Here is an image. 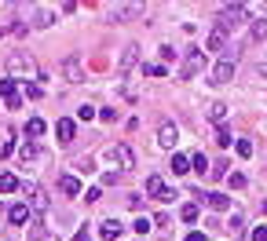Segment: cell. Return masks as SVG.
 I'll return each instance as SVG.
<instances>
[{"label":"cell","mask_w":267,"mask_h":241,"mask_svg":"<svg viewBox=\"0 0 267 241\" xmlns=\"http://www.w3.org/2000/svg\"><path fill=\"white\" fill-rule=\"evenodd\" d=\"M187 241H205V234H201V230H191V234H187Z\"/></svg>","instance_id":"obj_38"},{"label":"cell","mask_w":267,"mask_h":241,"mask_svg":"<svg viewBox=\"0 0 267 241\" xmlns=\"http://www.w3.org/2000/svg\"><path fill=\"white\" fill-rule=\"evenodd\" d=\"M143 73H147V77H165V66H158V63H147V66H143Z\"/></svg>","instance_id":"obj_26"},{"label":"cell","mask_w":267,"mask_h":241,"mask_svg":"<svg viewBox=\"0 0 267 241\" xmlns=\"http://www.w3.org/2000/svg\"><path fill=\"white\" fill-rule=\"evenodd\" d=\"M62 73H66L70 84H81V81H84V70H81V63H77V58H66V63H62Z\"/></svg>","instance_id":"obj_7"},{"label":"cell","mask_w":267,"mask_h":241,"mask_svg":"<svg viewBox=\"0 0 267 241\" xmlns=\"http://www.w3.org/2000/svg\"><path fill=\"white\" fill-rule=\"evenodd\" d=\"M253 241H267V227H256L253 230Z\"/></svg>","instance_id":"obj_36"},{"label":"cell","mask_w":267,"mask_h":241,"mask_svg":"<svg viewBox=\"0 0 267 241\" xmlns=\"http://www.w3.org/2000/svg\"><path fill=\"white\" fill-rule=\"evenodd\" d=\"M191 168H194L198 175H205V172H209V161H205V154H194V157H191Z\"/></svg>","instance_id":"obj_22"},{"label":"cell","mask_w":267,"mask_h":241,"mask_svg":"<svg viewBox=\"0 0 267 241\" xmlns=\"http://www.w3.org/2000/svg\"><path fill=\"white\" fill-rule=\"evenodd\" d=\"M121 230H124V227H121L117 219H106L103 227H99V237H103V241H117V237H121Z\"/></svg>","instance_id":"obj_10"},{"label":"cell","mask_w":267,"mask_h":241,"mask_svg":"<svg viewBox=\"0 0 267 241\" xmlns=\"http://www.w3.org/2000/svg\"><path fill=\"white\" fill-rule=\"evenodd\" d=\"M209 205L216 208V212H227V208H231V198H227V194H209Z\"/></svg>","instance_id":"obj_16"},{"label":"cell","mask_w":267,"mask_h":241,"mask_svg":"<svg viewBox=\"0 0 267 241\" xmlns=\"http://www.w3.org/2000/svg\"><path fill=\"white\" fill-rule=\"evenodd\" d=\"M227 230H231V234H242V230H245V219H242V212H234V216H231Z\"/></svg>","instance_id":"obj_23"},{"label":"cell","mask_w":267,"mask_h":241,"mask_svg":"<svg viewBox=\"0 0 267 241\" xmlns=\"http://www.w3.org/2000/svg\"><path fill=\"white\" fill-rule=\"evenodd\" d=\"M26 135H29V139L44 135V120H40V117H29V120H26Z\"/></svg>","instance_id":"obj_15"},{"label":"cell","mask_w":267,"mask_h":241,"mask_svg":"<svg viewBox=\"0 0 267 241\" xmlns=\"http://www.w3.org/2000/svg\"><path fill=\"white\" fill-rule=\"evenodd\" d=\"M52 22H55L52 11H40V15H37V26H52Z\"/></svg>","instance_id":"obj_33"},{"label":"cell","mask_w":267,"mask_h":241,"mask_svg":"<svg viewBox=\"0 0 267 241\" xmlns=\"http://www.w3.org/2000/svg\"><path fill=\"white\" fill-rule=\"evenodd\" d=\"M231 22L227 19H219L216 26H212V33H209V40H205V51H219V48H224V44H227V37H231Z\"/></svg>","instance_id":"obj_2"},{"label":"cell","mask_w":267,"mask_h":241,"mask_svg":"<svg viewBox=\"0 0 267 241\" xmlns=\"http://www.w3.org/2000/svg\"><path fill=\"white\" fill-rule=\"evenodd\" d=\"M70 241H88V227H81V230H77V234H73Z\"/></svg>","instance_id":"obj_37"},{"label":"cell","mask_w":267,"mask_h":241,"mask_svg":"<svg viewBox=\"0 0 267 241\" xmlns=\"http://www.w3.org/2000/svg\"><path fill=\"white\" fill-rule=\"evenodd\" d=\"M55 135H59V143H62V146H66V143H73V120H66V117H62L59 125H55Z\"/></svg>","instance_id":"obj_13"},{"label":"cell","mask_w":267,"mask_h":241,"mask_svg":"<svg viewBox=\"0 0 267 241\" xmlns=\"http://www.w3.org/2000/svg\"><path fill=\"white\" fill-rule=\"evenodd\" d=\"M209 120H216V125L227 120V106H224V102H212V106H209Z\"/></svg>","instance_id":"obj_17"},{"label":"cell","mask_w":267,"mask_h":241,"mask_svg":"<svg viewBox=\"0 0 267 241\" xmlns=\"http://www.w3.org/2000/svg\"><path fill=\"white\" fill-rule=\"evenodd\" d=\"M22 194H26V198H33V205L40 208V212L48 208V198H44V190H40V187H33V183H22Z\"/></svg>","instance_id":"obj_8"},{"label":"cell","mask_w":267,"mask_h":241,"mask_svg":"<svg viewBox=\"0 0 267 241\" xmlns=\"http://www.w3.org/2000/svg\"><path fill=\"white\" fill-rule=\"evenodd\" d=\"M15 187H19V179H15L11 172H0V190H4V194H11Z\"/></svg>","instance_id":"obj_21"},{"label":"cell","mask_w":267,"mask_h":241,"mask_svg":"<svg viewBox=\"0 0 267 241\" xmlns=\"http://www.w3.org/2000/svg\"><path fill=\"white\" fill-rule=\"evenodd\" d=\"M238 157H253V143L249 139H238Z\"/></svg>","instance_id":"obj_28"},{"label":"cell","mask_w":267,"mask_h":241,"mask_svg":"<svg viewBox=\"0 0 267 241\" xmlns=\"http://www.w3.org/2000/svg\"><path fill=\"white\" fill-rule=\"evenodd\" d=\"M263 37H267V22L260 19V22L253 26V40H263Z\"/></svg>","instance_id":"obj_30"},{"label":"cell","mask_w":267,"mask_h":241,"mask_svg":"<svg viewBox=\"0 0 267 241\" xmlns=\"http://www.w3.org/2000/svg\"><path fill=\"white\" fill-rule=\"evenodd\" d=\"M59 190L66 194V198H77V194H81V179H77V175H62L59 179Z\"/></svg>","instance_id":"obj_9"},{"label":"cell","mask_w":267,"mask_h":241,"mask_svg":"<svg viewBox=\"0 0 267 241\" xmlns=\"http://www.w3.org/2000/svg\"><path fill=\"white\" fill-rule=\"evenodd\" d=\"M96 113H99V110H96V106H88V102H84V106H81V110H77V117H81V120H92V117H96Z\"/></svg>","instance_id":"obj_29"},{"label":"cell","mask_w":267,"mask_h":241,"mask_svg":"<svg viewBox=\"0 0 267 241\" xmlns=\"http://www.w3.org/2000/svg\"><path fill=\"white\" fill-rule=\"evenodd\" d=\"M136 58H139V48H136V44H128V48H124V55H121V70H128Z\"/></svg>","instance_id":"obj_20"},{"label":"cell","mask_w":267,"mask_h":241,"mask_svg":"<svg viewBox=\"0 0 267 241\" xmlns=\"http://www.w3.org/2000/svg\"><path fill=\"white\" fill-rule=\"evenodd\" d=\"M33 157H37V146H33V143H26V146H22V161L29 164V161H33Z\"/></svg>","instance_id":"obj_31"},{"label":"cell","mask_w":267,"mask_h":241,"mask_svg":"<svg viewBox=\"0 0 267 241\" xmlns=\"http://www.w3.org/2000/svg\"><path fill=\"white\" fill-rule=\"evenodd\" d=\"M132 230H136V234H147V230H150V219H136Z\"/></svg>","instance_id":"obj_34"},{"label":"cell","mask_w":267,"mask_h":241,"mask_svg":"<svg viewBox=\"0 0 267 241\" xmlns=\"http://www.w3.org/2000/svg\"><path fill=\"white\" fill-rule=\"evenodd\" d=\"M0 99L8 102V110H19L22 99H19V88H15V81H0Z\"/></svg>","instance_id":"obj_4"},{"label":"cell","mask_w":267,"mask_h":241,"mask_svg":"<svg viewBox=\"0 0 267 241\" xmlns=\"http://www.w3.org/2000/svg\"><path fill=\"white\" fill-rule=\"evenodd\" d=\"M256 73H263V77H267V63H260V66H256Z\"/></svg>","instance_id":"obj_39"},{"label":"cell","mask_w":267,"mask_h":241,"mask_svg":"<svg viewBox=\"0 0 267 241\" xmlns=\"http://www.w3.org/2000/svg\"><path fill=\"white\" fill-rule=\"evenodd\" d=\"M8 219H11V223H29V205H11Z\"/></svg>","instance_id":"obj_14"},{"label":"cell","mask_w":267,"mask_h":241,"mask_svg":"<svg viewBox=\"0 0 267 241\" xmlns=\"http://www.w3.org/2000/svg\"><path fill=\"white\" fill-rule=\"evenodd\" d=\"M234 77V58H224L216 70H212V84H227Z\"/></svg>","instance_id":"obj_6"},{"label":"cell","mask_w":267,"mask_h":241,"mask_svg":"<svg viewBox=\"0 0 267 241\" xmlns=\"http://www.w3.org/2000/svg\"><path fill=\"white\" fill-rule=\"evenodd\" d=\"M29 227H33V230H29V241H40L44 237V227H40V223L33 219V223H29Z\"/></svg>","instance_id":"obj_32"},{"label":"cell","mask_w":267,"mask_h":241,"mask_svg":"<svg viewBox=\"0 0 267 241\" xmlns=\"http://www.w3.org/2000/svg\"><path fill=\"white\" fill-rule=\"evenodd\" d=\"M8 70H11V73H26V77H29L37 66H33V58H29V55H11V58H8Z\"/></svg>","instance_id":"obj_5"},{"label":"cell","mask_w":267,"mask_h":241,"mask_svg":"<svg viewBox=\"0 0 267 241\" xmlns=\"http://www.w3.org/2000/svg\"><path fill=\"white\" fill-rule=\"evenodd\" d=\"M216 143H219V146H231V143H234V139H231V128H227V125H219V128H216Z\"/></svg>","instance_id":"obj_24"},{"label":"cell","mask_w":267,"mask_h":241,"mask_svg":"<svg viewBox=\"0 0 267 241\" xmlns=\"http://www.w3.org/2000/svg\"><path fill=\"white\" fill-rule=\"evenodd\" d=\"M201 70H205V51L201 48H187L183 66H180V81H191L194 73H201Z\"/></svg>","instance_id":"obj_1"},{"label":"cell","mask_w":267,"mask_h":241,"mask_svg":"<svg viewBox=\"0 0 267 241\" xmlns=\"http://www.w3.org/2000/svg\"><path fill=\"white\" fill-rule=\"evenodd\" d=\"M227 183H231L234 190H242V187H245V175H242V172H231V175H227Z\"/></svg>","instance_id":"obj_27"},{"label":"cell","mask_w":267,"mask_h":241,"mask_svg":"<svg viewBox=\"0 0 267 241\" xmlns=\"http://www.w3.org/2000/svg\"><path fill=\"white\" fill-rule=\"evenodd\" d=\"M176 139H180L176 125H161V128H158V143H161V146H176Z\"/></svg>","instance_id":"obj_11"},{"label":"cell","mask_w":267,"mask_h":241,"mask_svg":"<svg viewBox=\"0 0 267 241\" xmlns=\"http://www.w3.org/2000/svg\"><path fill=\"white\" fill-rule=\"evenodd\" d=\"M180 219H183V223H194V219H198V205H183V208H180Z\"/></svg>","instance_id":"obj_25"},{"label":"cell","mask_w":267,"mask_h":241,"mask_svg":"<svg viewBox=\"0 0 267 241\" xmlns=\"http://www.w3.org/2000/svg\"><path fill=\"white\" fill-rule=\"evenodd\" d=\"M77 168H81V172H92L96 164H92V157H81V161H77Z\"/></svg>","instance_id":"obj_35"},{"label":"cell","mask_w":267,"mask_h":241,"mask_svg":"<svg viewBox=\"0 0 267 241\" xmlns=\"http://www.w3.org/2000/svg\"><path fill=\"white\" fill-rule=\"evenodd\" d=\"M172 172H176V175H187V172H191V161H187L183 154H176V157H172Z\"/></svg>","instance_id":"obj_19"},{"label":"cell","mask_w":267,"mask_h":241,"mask_svg":"<svg viewBox=\"0 0 267 241\" xmlns=\"http://www.w3.org/2000/svg\"><path fill=\"white\" fill-rule=\"evenodd\" d=\"M110 157H114V161H121L124 168H132V164H136V154H132L128 146H114V150H110Z\"/></svg>","instance_id":"obj_12"},{"label":"cell","mask_w":267,"mask_h":241,"mask_svg":"<svg viewBox=\"0 0 267 241\" xmlns=\"http://www.w3.org/2000/svg\"><path fill=\"white\" fill-rule=\"evenodd\" d=\"M147 194H150V198H158V201H172V198H176V194L165 187L161 175H147Z\"/></svg>","instance_id":"obj_3"},{"label":"cell","mask_w":267,"mask_h":241,"mask_svg":"<svg viewBox=\"0 0 267 241\" xmlns=\"http://www.w3.org/2000/svg\"><path fill=\"white\" fill-rule=\"evenodd\" d=\"M143 8L139 4H121V8H114V19H132V15H139Z\"/></svg>","instance_id":"obj_18"}]
</instances>
